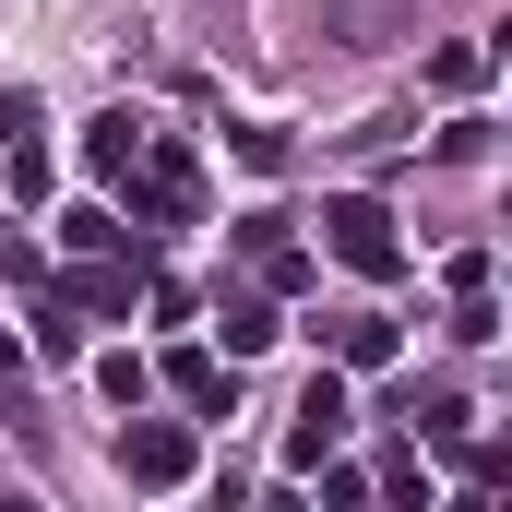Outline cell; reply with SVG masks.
Segmentation results:
<instances>
[{
  "instance_id": "obj_1",
  "label": "cell",
  "mask_w": 512,
  "mask_h": 512,
  "mask_svg": "<svg viewBox=\"0 0 512 512\" xmlns=\"http://www.w3.org/2000/svg\"><path fill=\"white\" fill-rule=\"evenodd\" d=\"M120 179H131V215H143V227H191V215H203V167H191L155 120H143V143H131Z\"/></svg>"
},
{
  "instance_id": "obj_2",
  "label": "cell",
  "mask_w": 512,
  "mask_h": 512,
  "mask_svg": "<svg viewBox=\"0 0 512 512\" xmlns=\"http://www.w3.org/2000/svg\"><path fill=\"white\" fill-rule=\"evenodd\" d=\"M322 227H334V262H358V274H393V262H405V239H393V215L370 203V191L322 203Z\"/></svg>"
},
{
  "instance_id": "obj_3",
  "label": "cell",
  "mask_w": 512,
  "mask_h": 512,
  "mask_svg": "<svg viewBox=\"0 0 512 512\" xmlns=\"http://www.w3.org/2000/svg\"><path fill=\"white\" fill-rule=\"evenodd\" d=\"M346 441V370H310V393H298V429H286V465H322Z\"/></svg>"
},
{
  "instance_id": "obj_4",
  "label": "cell",
  "mask_w": 512,
  "mask_h": 512,
  "mask_svg": "<svg viewBox=\"0 0 512 512\" xmlns=\"http://www.w3.org/2000/svg\"><path fill=\"white\" fill-rule=\"evenodd\" d=\"M120 477L131 489H179V477H191V429H167V417L120 429Z\"/></svg>"
},
{
  "instance_id": "obj_5",
  "label": "cell",
  "mask_w": 512,
  "mask_h": 512,
  "mask_svg": "<svg viewBox=\"0 0 512 512\" xmlns=\"http://www.w3.org/2000/svg\"><path fill=\"white\" fill-rule=\"evenodd\" d=\"M322 36L334 48H393L405 36V0H322Z\"/></svg>"
},
{
  "instance_id": "obj_6",
  "label": "cell",
  "mask_w": 512,
  "mask_h": 512,
  "mask_svg": "<svg viewBox=\"0 0 512 512\" xmlns=\"http://www.w3.org/2000/svg\"><path fill=\"white\" fill-rule=\"evenodd\" d=\"M239 251H251L262 286H298V274H310V251L286 239V215H239Z\"/></svg>"
},
{
  "instance_id": "obj_7",
  "label": "cell",
  "mask_w": 512,
  "mask_h": 512,
  "mask_svg": "<svg viewBox=\"0 0 512 512\" xmlns=\"http://www.w3.org/2000/svg\"><path fill=\"white\" fill-rule=\"evenodd\" d=\"M215 334H227V370H239V358H262V346H274V298H262V286L215 298Z\"/></svg>"
},
{
  "instance_id": "obj_8",
  "label": "cell",
  "mask_w": 512,
  "mask_h": 512,
  "mask_svg": "<svg viewBox=\"0 0 512 512\" xmlns=\"http://www.w3.org/2000/svg\"><path fill=\"white\" fill-rule=\"evenodd\" d=\"M393 346H405V334H393L382 310H334V370H382Z\"/></svg>"
},
{
  "instance_id": "obj_9",
  "label": "cell",
  "mask_w": 512,
  "mask_h": 512,
  "mask_svg": "<svg viewBox=\"0 0 512 512\" xmlns=\"http://www.w3.org/2000/svg\"><path fill=\"white\" fill-rule=\"evenodd\" d=\"M167 393H179V405H203V417H227V370H215L203 346H179V358H167Z\"/></svg>"
},
{
  "instance_id": "obj_10",
  "label": "cell",
  "mask_w": 512,
  "mask_h": 512,
  "mask_svg": "<svg viewBox=\"0 0 512 512\" xmlns=\"http://www.w3.org/2000/svg\"><path fill=\"white\" fill-rule=\"evenodd\" d=\"M429 84H441V96H477V84H489V48H477V36H465V48H441V60H429Z\"/></svg>"
},
{
  "instance_id": "obj_11",
  "label": "cell",
  "mask_w": 512,
  "mask_h": 512,
  "mask_svg": "<svg viewBox=\"0 0 512 512\" xmlns=\"http://www.w3.org/2000/svg\"><path fill=\"white\" fill-rule=\"evenodd\" d=\"M60 239H72V251H84V262H96V251H120L131 227H120V215H108V203H84V215H60Z\"/></svg>"
},
{
  "instance_id": "obj_12",
  "label": "cell",
  "mask_w": 512,
  "mask_h": 512,
  "mask_svg": "<svg viewBox=\"0 0 512 512\" xmlns=\"http://www.w3.org/2000/svg\"><path fill=\"white\" fill-rule=\"evenodd\" d=\"M131 143H143V120H131V108H120V120H96V143H84V155H96V179H120Z\"/></svg>"
},
{
  "instance_id": "obj_13",
  "label": "cell",
  "mask_w": 512,
  "mask_h": 512,
  "mask_svg": "<svg viewBox=\"0 0 512 512\" xmlns=\"http://www.w3.org/2000/svg\"><path fill=\"white\" fill-rule=\"evenodd\" d=\"M0 143H36V96H0Z\"/></svg>"
}]
</instances>
